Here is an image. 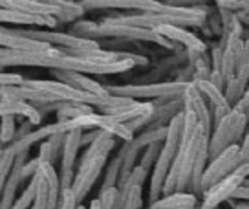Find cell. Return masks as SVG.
Listing matches in <instances>:
<instances>
[{
	"label": "cell",
	"instance_id": "obj_1",
	"mask_svg": "<svg viewBox=\"0 0 249 209\" xmlns=\"http://www.w3.org/2000/svg\"><path fill=\"white\" fill-rule=\"evenodd\" d=\"M138 62H145L143 57H132L117 62H103L92 61L88 57L66 54L59 48H50L44 52H15L2 48V66H44L52 70H71L79 74H90V76H108V74H121L134 68Z\"/></svg>",
	"mask_w": 249,
	"mask_h": 209
},
{
	"label": "cell",
	"instance_id": "obj_2",
	"mask_svg": "<svg viewBox=\"0 0 249 209\" xmlns=\"http://www.w3.org/2000/svg\"><path fill=\"white\" fill-rule=\"evenodd\" d=\"M198 149H200V125H198V117H196L195 112L185 110L181 143H179L176 160H174L171 171H169V176L165 180L163 194L185 193L187 189H191Z\"/></svg>",
	"mask_w": 249,
	"mask_h": 209
},
{
	"label": "cell",
	"instance_id": "obj_3",
	"mask_svg": "<svg viewBox=\"0 0 249 209\" xmlns=\"http://www.w3.org/2000/svg\"><path fill=\"white\" fill-rule=\"evenodd\" d=\"M183 121H185V110L178 112L167 125V136L163 139V147H161L160 158H158V162L154 165V172H152V180H150V194H148L150 204L160 200L161 194H163L165 180L169 176V171H171L172 163L176 160L179 143H181Z\"/></svg>",
	"mask_w": 249,
	"mask_h": 209
},
{
	"label": "cell",
	"instance_id": "obj_4",
	"mask_svg": "<svg viewBox=\"0 0 249 209\" xmlns=\"http://www.w3.org/2000/svg\"><path fill=\"white\" fill-rule=\"evenodd\" d=\"M249 117L242 112L240 109L233 107L231 112L227 114L224 119H220L214 125V132L211 134L209 141V158H216L222 151H226L231 145H238V141L242 139V134L246 131Z\"/></svg>",
	"mask_w": 249,
	"mask_h": 209
},
{
	"label": "cell",
	"instance_id": "obj_5",
	"mask_svg": "<svg viewBox=\"0 0 249 209\" xmlns=\"http://www.w3.org/2000/svg\"><path fill=\"white\" fill-rule=\"evenodd\" d=\"M244 162H246V158L242 156L240 145H231V147H227L226 151H222L216 158H213V160L207 163L205 172H203V176H202L200 191L205 194L211 187L216 186L220 180H224L226 176L233 174L234 169Z\"/></svg>",
	"mask_w": 249,
	"mask_h": 209
},
{
	"label": "cell",
	"instance_id": "obj_6",
	"mask_svg": "<svg viewBox=\"0 0 249 209\" xmlns=\"http://www.w3.org/2000/svg\"><path fill=\"white\" fill-rule=\"evenodd\" d=\"M37 178H39V189H37V196H35L31 209H59L62 193L61 176L57 174L53 163H40Z\"/></svg>",
	"mask_w": 249,
	"mask_h": 209
},
{
	"label": "cell",
	"instance_id": "obj_7",
	"mask_svg": "<svg viewBox=\"0 0 249 209\" xmlns=\"http://www.w3.org/2000/svg\"><path fill=\"white\" fill-rule=\"evenodd\" d=\"M187 83H158V85H141V86H107L110 95H121V97H181Z\"/></svg>",
	"mask_w": 249,
	"mask_h": 209
},
{
	"label": "cell",
	"instance_id": "obj_8",
	"mask_svg": "<svg viewBox=\"0 0 249 209\" xmlns=\"http://www.w3.org/2000/svg\"><path fill=\"white\" fill-rule=\"evenodd\" d=\"M181 101H183V110H191L195 112L198 117V125L203 134L211 136V127H213V112H211V105H207V99L198 88L195 81L187 83L185 90L181 94Z\"/></svg>",
	"mask_w": 249,
	"mask_h": 209
},
{
	"label": "cell",
	"instance_id": "obj_9",
	"mask_svg": "<svg viewBox=\"0 0 249 209\" xmlns=\"http://www.w3.org/2000/svg\"><path fill=\"white\" fill-rule=\"evenodd\" d=\"M107 160H108V156H97V158L85 160V162L79 163V169L75 172V180H73V186H71V191H73L79 204L85 200L86 194L90 193V189L93 187L95 180L99 178Z\"/></svg>",
	"mask_w": 249,
	"mask_h": 209
},
{
	"label": "cell",
	"instance_id": "obj_10",
	"mask_svg": "<svg viewBox=\"0 0 249 209\" xmlns=\"http://www.w3.org/2000/svg\"><path fill=\"white\" fill-rule=\"evenodd\" d=\"M95 37H130V39H141V40H156L163 46H172L171 40L161 37L158 31L145 30V28H136V26H119V24H108L103 22L101 26H95L92 31Z\"/></svg>",
	"mask_w": 249,
	"mask_h": 209
},
{
	"label": "cell",
	"instance_id": "obj_11",
	"mask_svg": "<svg viewBox=\"0 0 249 209\" xmlns=\"http://www.w3.org/2000/svg\"><path fill=\"white\" fill-rule=\"evenodd\" d=\"M244 182H246V178L238 176L236 172L226 176L224 180H220L216 186H213L209 191L205 193V198H203V204L200 209H214L216 206H220L222 202L233 198V193L240 186H244Z\"/></svg>",
	"mask_w": 249,
	"mask_h": 209
},
{
	"label": "cell",
	"instance_id": "obj_12",
	"mask_svg": "<svg viewBox=\"0 0 249 209\" xmlns=\"http://www.w3.org/2000/svg\"><path fill=\"white\" fill-rule=\"evenodd\" d=\"M85 9L88 8H124V9H141V11H158V13H169L172 8L161 6L156 0H85L81 4Z\"/></svg>",
	"mask_w": 249,
	"mask_h": 209
},
{
	"label": "cell",
	"instance_id": "obj_13",
	"mask_svg": "<svg viewBox=\"0 0 249 209\" xmlns=\"http://www.w3.org/2000/svg\"><path fill=\"white\" fill-rule=\"evenodd\" d=\"M244 50V40L240 39L238 31H234L233 35L227 40V48L222 54V66H220V76L224 85H227L231 79L236 76L238 70V62H240V55Z\"/></svg>",
	"mask_w": 249,
	"mask_h": 209
},
{
	"label": "cell",
	"instance_id": "obj_14",
	"mask_svg": "<svg viewBox=\"0 0 249 209\" xmlns=\"http://www.w3.org/2000/svg\"><path fill=\"white\" fill-rule=\"evenodd\" d=\"M2 6L8 9H17V11H26L33 15H44V17H66L70 19L68 13L59 6L53 4H44L39 0H2Z\"/></svg>",
	"mask_w": 249,
	"mask_h": 209
},
{
	"label": "cell",
	"instance_id": "obj_15",
	"mask_svg": "<svg viewBox=\"0 0 249 209\" xmlns=\"http://www.w3.org/2000/svg\"><path fill=\"white\" fill-rule=\"evenodd\" d=\"M154 31H158L161 37H165L167 40H171V42H181L183 46L191 48V50H198V52H202L203 48V42L198 37H196L195 33H191V31H185L181 26H172V24H163V26H158Z\"/></svg>",
	"mask_w": 249,
	"mask_h": 209
},
{
	"label": "cell",
	"instance_id": "obj_16",
	"mask_svg": "<svg viewBox=\"0 0 249 209\" xmlns=\"http://www.w3.org/2000/svg\"><path fill=\"white\" fill-rule=\"evenodd\" d=\"M83 138H85V131L83 129H73V131L66 132L64 149H62V156H61V171H73L79 149L83 145Z\"/></svg>",
	"mask_w": 249,
	"mask_h": 209
},
{
	"label": "cell",
	"instance_id": "obj_17",
	"mask_svg": "<svg viewBox=\"0 0 249 209\" xmlns=\"http://www.w3.org/2000/svg\"><path fill=\"white\" fill-rule=\"evenodd\" d=\"M2 46L8 50H15V52H44L53 48L48 42L42 40H35L31 37H22V35H13V33H6L2 31Z\"/></svg>",
	"mask_w": 249,
	"mask_h": 209
},
{
	"label": "cell",
	"instance_id": "obj_18",
	"mask_svg": "<svg viewBox=\"0 0 249 209\" xmlns=\"http://www.w3.org/2000/svg\"><path fill=\"white\" fill-rule=\"evenodd\" d=\"M2 22H13V24H28V26H55L53 17L44 15H33L26 11H17V9L2 8Z\"/></svg>",
	"mask_w": 249,
	"mask_h": 209
},
{
	"label": "cell",
	"instance_id": "obj_19",
	"mask_svg": "<svg viewBox=\"0 0 249 209\" xmlns=\"http://www.w3.org/2000/svg\"><path fill=\"white\" fill-rule=\"evenodd\" d=\"M148 209H196V194L189 191L165 194L163 198L150 204Z\"/></svg>",
	"mask_w": 249,
	"mask_h": 209
},
{
	"label": "cell",
	"instance_id": "obj_20",
	"mask_svg": "<svg viewBox=\"0 0 249 209\" xmlns=\"http://www.w3.org/2000/svg\"><path fill=\"white\" fill-rule=\"evenodd\" d=\"M2 116H26L30 123H40V112L28 101H2Z\"/></svg>",
	"mask_w": 249,
	"mask_h": 209
},
{
	"label": "cell",
	"instance_id": "obj_21",
	"mask_svg": "<svg viewBox=\"0 0 249 209\" xmlns=\"http://www.w3.org/2000/svg\"><path fill=\"white\" fill-rule=\"evenodd\" d=\"M114 145H116L114 136H112L110 132L99 129V134H97L95 139L90 143V147L86 149V152H85V156L81 158V162H85V160H92V158H97V156H108L110 151L114 149Z\"/></svg>",
	"mask_w": 249,
	"mask_h": 209
},
{
	"label": "cell",
	"instance_id": "obj_22",
	"mask_svg": "<svg viewBox=\"0 0 249 209\" xmlns=\"http://www.w3.org/2000/svg\"><path fill=\"white\" fill-rule=\"evenodd\" d=\"M64 138L66 134H53L40 145L39 149V158L40 162H50L53 163L59 156H62V149H64Z\"/></svg>",
	"mask_w": 249,
	"mask_h": 209
},
{
	"label": "cell",
	"instance_id": "obj_23",
	"mask_svg": "<svg viewBox=\"0 0 249 209\" xmlns=\"http://www.w3.org/2000/svg\"><path fill=\"white\" fill-rule=\"evenodd\" d=\"M15 162H17L15 151L9 147V145L2 149V152H0V187L6 186L9 174H11V171L15 167Z\"/></svg>",
	"mask_w": 249,
	"mask_h": 209
},
{
	"label": "cell",
	"instance_id": "obj_24",
	"mask_svg": "<svg viewBox=\"0 0 249 209\" xmlns=\"http://www.w3.org/2000/svg\"><path fill=\"white\" fill-rule=\"evenodd\" d=\"M37 189H39V178H37V174H35L33 178H30L28 187H26V189L22 191V194L17 198L11 209H30L31 206H33V202H35Z\"/></svg>",
	"mask_w": 249,
	"mask_h": 209
},
{
	"label": "cell",
	"instance_id": "obj_25",
	"mask_svg": "<svg viewBox=\"0 0 249 209\" xmlns=\"http://www.w3.org/2000/svg\"><path fill=\"white\" fill-rule=\"evenodd\" d=\"M121 163H123V156L121 154H117L116 158L110 162V167L107 169L101 191H108L112 187H117V184H119V174H121Z\"/></svg>",
	"mask_w": 249,
	"mask_h": 209
},
{
	"label": "cell",
	"instance_id": "obj_26",
	"mask_svg": "<svg viewBox=\"0 0 249 209\" xmlns=\"http://www.w3.org/2000/svg\"><path fill=\"white\" fill-rule=\"evenodd\" d=\"M141 208V186H134L126 193H119V209H140Z\"/></svg>",
	"mask_w": 249,
	"mask_h": 209
},
{
	"label": "cell",
	"instance_id": "obj_27",
	"mask_svg": "<svg viewBox=\"0 0 249 209\" xmlns=\"http://www.w3.org/2000/svg\"><path fill=\"white\" fill-rule=\"evenodd\" d=\"M161 147H163V143H160V141H156V143H150V145L145 149L143 156H141V162H140L141 167H145L147 171L150 169V167H154L156 162H158V158H160Z\"/></svg>",
	"mask_w": 249,
	"mask_h": 209
},
{
	"label": "cell",
	"instance_id": "obj_28",
	"mask_svg": "<svg viewBox=\"0 0 249 209\" xmlns=\"http://www.w3.org/2000/svg\"><path fill=\"white\" fill-rule=\"evenodd\" d=\"M17 138L15 134V116H2V143Z\"/></svg>",
	"mask_w": 249,
	"mask_h": 209
},
{
	"label": "cell",
	"instance_id": "obj_29",
	"mask_svg": "<svg viewBox=\"0 0 249 209\" xmlns=\"http://www.w3.org/2000/svg\"><path fill=\"white\" fill-rule=\"evenodd\" d=\"M40 160L39 158H35V160H31L30 163H24V169H22V174H24V180L26 178H33L35 174H37V171L40 167Z\"/></svg>",
	"mask_w": 249,
	"mask_h": 209
},
{
	"label": "cell",
	"instance_id": "obj_30",
	"mask_svg": "<svg viewBox=\"0 0 249 209\" xmlns=\"http://www.w3.org/2000/svg\"><path fill=\"white\" fill-rule=\"evenodd\" d=\"M0 79H2V85H6V86H18L26 83L22 79V76H18V74H2Z\"/></svg>",
	"mask_w": 249,
	"mask_h": 209
},
{
	"label": "cell",
	"instance_id": "obj_31",
	"mask_svg": "<svg viewBox=\"0 0 249 209\" xmlns=\"http://www.w3.org/2000/svg\"><path fill=\"white\" fill-rule=\"evenodd\" d=\"M236 109H240L246 116L249 117V85H248V88H246V92H244V95H242V99L234 105Z\"/></svg>",
	"mask_w": 249,
	"mask_h": 209
},
{
	"label": "cell",
	"instance_id": "obj_32",
	"mask_svg": "<svg viewBox=\"0 0 249 209\" xmlns=\"http://www.w3.org/2000/svg\"><path fill=\"white\" fill-rule=\"evenodd\" d=\"M233 198H238V200H240V198L242 200H249V186L244 184V186L238 187V189L233 193Z\"/></svg>",
	"mask_w": 249,
	"mask_h": 209
},
{
	"label": "cell",
	"instance_id": "obj_33",
	"mask_svg": "<svg viewBox=\"0 0 249 209\" xmlns=\"http://www.w3.org/2000/svg\"><path fill=\"white\" fill-rule=\"evenodd\" d=\"M234 172L238 174V176H242V178H248L249 176V162L246 160L244 163H240L236 169H234Z\"/></svg>",
	"mask_w": 249,
	"mask_h": 209
},
{
	"label": "cell",
	"instance_id": "obj_34",
	"mask_svg": "<svg viewBox=\"0 0 249 209\" xmlns=\"http://www.w3.org/2000/svg\"><path fill=\"white\" fill-rule=\"evenodd\" d=\"M248 162H249V158H248Z\"/></svg>",
	"mask_w": 249,
	"mask_h": 209
},
{
	"label": "cell",
	"instance_id": "obj_35",
	"mask_svg": "<svg viewBox=\"0 0 249 209\" xmlns=\"http://www.w3.org/2000/svg\"><path fill=\"white\" fill-rule=\"evenodd\" d=\"M196 209H200V208H196Z\"/></svg>",
	"mask_w": 249,
	"mask_h": 209
}]
</instances>
